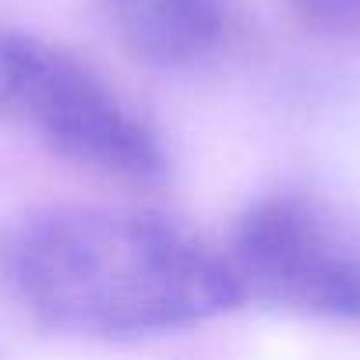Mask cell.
<instances>
[{
  "mask_svg": "<svg viewBox=\"0 0 360 360\" xmlns=\"http://www.w3.org/2000/svg\"><path fill=\"white\" fill-rule=\"evenodd\" d=\"M0 120L96 173L152 184L166 173L155 131L68 50L0 22Z\"/></svg>",
  "mask_w": 360,
  "mask_h": 360,
  "instance_id": "7a4b0ae2",
  "label": "cell"
},
{
  "mask_svg": "<svg viewBox=\"0 0 360 360\" xmlns=\"http://www.w3.org/2000/svg\"><path fill=\"white\" fill-rule=\"evenodd\" d=\"M290 8L311 32L360 46V0H290Z\"/></svg>",
  "mask_w": 360,
  "mask_h": 360,
  "instance_id": "5b68a950",
  "label": "cell"
},
{
  "mask_svg": "<svg viewBox=\"0 0 360 360\" xmlns=\"http://www.w3.org/2000/svg\"><path fill=\"white\" fill-rule=\"evenodd\" d=\"M226 262L244 300L360 321V237L311 198L269 195L255 202L237 223Z\"/></svg>",
  "mask_w": 360,
  "mask_h": 360,
  "instance_id": "3957f363",
  "label": "cell"
},
{
  "mask_svg": "<svg viewBox=\"0 0 360 360\" xmlns=\"http://www.w3.org/2000/svg\"><path fill=\"white\" fill-rule=\"evenodd\" d=\"M0 269L32 314L89 335L184 328L244 304L226 258L131 209L32 212L0 240Z\"/></svg>",
  "mask_w": 360,
  "mask_h": 360,
  "instance_id": "6da1fadb",
  "label": "cell"
},
{
  "mask_svg": "<svg viewBox=\"0 0 360 360\" xmlns=\"http://www.w3.org/2000/svg\"><path fill=\"white\" fill-rule=\"evenodd\" d=\"M124 50L152 68L202 64L223 43L226 0H99Z\"/></svg>",
  "mask_w": 360,
  "mask_h": 360,
  "instance_id": "277c9868",
  "label": "cell"
}]
</instances>
